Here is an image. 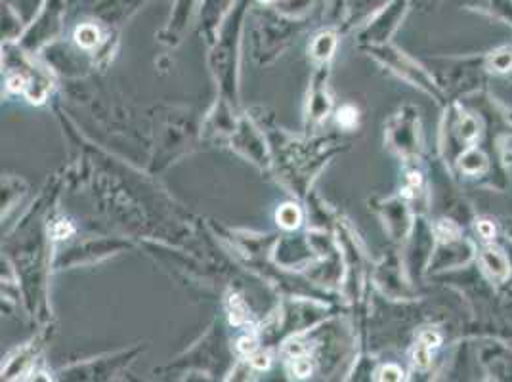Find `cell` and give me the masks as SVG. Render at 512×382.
Returning a JSON list of instances; mask_svg holds the SVG:
<instances>
[{"mask_svg":"<svg viewBox=\"0 0 512 382\" xmlns=\"http://www.w3.org/2000/svg\"><path fill=\"white\" fill-rule=\"evenodd\" d=\"M465 4L472 10H478L491 18H497L512 25V0H465Z\"/></svg>","mask_w":512,"mask_h":382,"instance_id":"6da1fadb","label":"cell"},{"mask_svg":"<svg viewBox=\"0 0 512 382\" xmlns=\"http://www.w3.org/2000/svg\"><path fill=\"white\" fill-rule=\"evenodd\" d=\"M482 266L486 268V272L491 277L499 279V281H505L509 274H511V266H509V260L507 256L503 255L499 249H493V247H486L482 251Z\"/></svg>","mask_w":512,"mask_h":382,"instance_id":"7a4b0ae2","label":"cell"},{"mask_svg":"<svg viewBox=\"0 0 512 382\" xmlns=\"http://www.w3.org/2000/svg\"><path fill=\"white\" fill-rule=\"evenodd\" d=\"M486 167H488V159H486L478 149H467V151L463 153L461 169L465 170L467 174L482 172Z\"/></svg>","mask_w":512,"mask_h":382,"instance_id":"3957f363","label":"cell"},{"mask_svg":"<svg viewBox=\"0 0 512 382\" xmlns=\"http://www.w3.org/2000/svg\"><path fill=\"white\" fill-rule=\"evenodd\" d=\"M228 308H230V321H232L234 325H241V323L247 319V316H249V310H247L243 298L239 297V295H232V297H230V300H228Z\"/></svg>","mask_w":512,"mask_h":382,"instance_id":"277c9868","label":"cell"},{"mask_svg":"<svg viewBox=\"0 0 512 382\" xmlns=\"http://www.w3.org/2000/svg\"><path fill=\"white\" fill-rule=\"evenodd\" d=\"M75 39L83 48H92V46H96L98 39H100V31L94 25H81L75 33Z\"/></svg>","mask_w":512,"mask_h":382,"instance_id":"5b68a950","label":"cell"},{"mask_svg":"<svg viewBox=\"0 0 512 382\" xmlns=\"http://www.w3.org/2000/svg\"><path fill=\"white\" fill-rule=\"evenodd\" d=\"M278 220L283 228H289V230L297 228L300 222L299 209L293 205H285L278 213Z\"/></svg>","mask_w":512,"mask_h":382,"instance_id":"8992f818","label":"cell"},{"mask_svg":"<svg viewBox=\"0 0 512 382\" xmlns=\"http://www.w3.org/2000/svg\"><path fill=\"white\" fill-rule=\"evenodd\" d=\"M358 121V111L352 106H344L339 109V123L342 127L352 128Z\"/></svg>","mask_w":512,"mask_h":382,"instance_id":"52a82bcc","label":"cell"},{"mask_svg":"<svg viewBox=\"0 0 512 382\" xmlns=\"http://www.w3.org/2000/svg\"><path fill=\"white\" fill-rule=\"evenodd\" d=\"M491 64H493V69H497V71H509L512 67L511 52H497L491 58Z\"/></svg>","mask_w":512,"mask_h":382,"instance_id":"ba28073f","label":"cell"},{"mask_svg":"<svg viewBox=\"0 0 512 382\" xmlns=\"http://www.w3.org/2000/svg\"><path fill=\"white\" fill-rule=\"evenodd\" d=\"M415 365H419V367H428V363H430V348H428L427 344H423V342H419V346H417V350H415Z\"/></svg>","mask_w":512,"mask_h":382,"instance_id":"9c48e42d","label":"cell"},{"mask_svg":"<svg viewBox=\"0 0 512 382\" xmlns=\"http://www.w3.org/2000/svg\"><path fill=\"white\" fill-rule=\"evenodd\" d=\"M379 379L381 381H402V371L396 365H388V367H384L383 375Z\"/></svg>","mask_w":512,"mask_h":382,"instance_id":"30bf717a","label":"cell"},{"mask_svg":"<svg viewBox=\"0 0 512 382\" xmlns=\"http://www.w3.org/2000/svg\"><path fill=\"white\" fill-rule=\"evenodd\" d=\"M52 234L56 239H65L67 235L73 234V228H71V224L69 222H65V220H60L54 228H52Z\"/></svg>","mask_w":512,"mask_h":382,"instance_id":"8fae6325","label":"cell"},{"mask_svg":"<svg viewBox=\"0 0 512 382\" xmlns=\"http://www.w3.org/2000/svg\"><path fill=\"white\" fill-rule=\"evenodd\" d=\"M293 371H295L299 377H308V375H310V371H312L310 361L306 360V358H299V360H295V363H293Z\"/></svg>","mask_w":512,"mask_h":382,"instance_id":"7c38bea8","label":"cell"},{"mask_svg":"<svg viewBox=\"0 0 512 382\" xmlns=\"http://www.w3.org/2000/svg\"><path fill=\"white\" fill-rule=\"evenodd\" d=\"M8 86H10V90L22 92L23 88H25V79H23L22 75H12L8 79Z\"/></svg>","mask_w":512,"mask_h":382,"instance_id":"4fadbf2b","label":"cell"},{"mask_svg":"<svg viewBox=\"0 0 512 382\" xmlns=\"http://www.w3.org/2000/svg\"><path fill=\"white\" fill-rule=\"evenodd\" d=\"M239 350L243 354H253L255 352V340L253 339H241L239 340Z\"/></svg>","mask_w":512,"mask_h":382,"instance_id":"5bb4252c","label":"cell"},{"mask_svg":"<svg viewBox=\"0 0 512 382\" xmlns=\"http://www.w3.org/2000/svg\"><path fill=\"white\" fill-rule=\"evenodd\" d=\"M251 363H253L255 367H258V369H266V367L270 365V360H268L266 354H256V356H253Z\"/></svg>","mask_w":512,"mask_h":382,"instance_id":"9a60e30c","label":"cell"},{"mask_svg":"<svg viewBox=\"0 0 512 382\" xmlns=\"http://www.w3.org/2000/svg\"><path fill=\"white\" fill-rule=\"evenodd\" d=\"M478 232L482 234V237H486V239H490L495 234V230H493V226H491L490 222H480L478 224Z\"/></svg>","mask_w":512,"mask_h":382,"instance_id":"2e32d148","label":"cell"},{"mask_svg":"<svg viewBox=\"0 0 512 382\" xmlns=\"http://www.w3.org/2000/svg\"><path fill=\"white\" fill-rule=\"evenodd\" d=\"M262 2H270V0H262Z\"/></svg>","mask_w":512,"mask_h":382,"instance_id":"e0dca14e","label":"cell"}]
</instances>
